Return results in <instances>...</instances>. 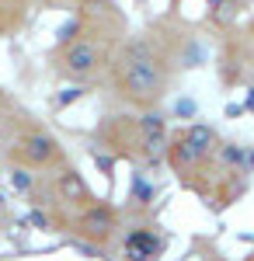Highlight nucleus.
<instances>
[{
    "label": "nucleus",
    "mask_w": 254,
    "mask_h": 261,
    "mask_svg": "<svg viewBox=\"0 0 254 261\" xmlns=\"http://www.w3.org/2000/svg\"><path fill=\"white\" fill-rule=\"evenodd\" d=\"M122 84H125V94L129 98H157L160 87H164V73H160V63H157L154 49L146 42H133L122 56Z\"/></svg>",
    "instance_id": "1"
},
{
    "label": "nucleus",
    "mask_w": 254,
    "mask_h": 261,
    "mask_svg": "<svg viewBox=\"0 0 254 261\" xmlns=\"http://www.w3.org/2000/svg\"><path fill=\"white\" fill-rule=\"evenodd\" d=\"M101 63V53L94 42H73L63 53V73L66 77H91Z\"/></svg>",
    "instance_id": "2"
},
{
    "label": "nucleus",
    "mask_w": 254,
    "mask_h": 261,
    "mask_svg": "<svg viewBox=\"0 0 254 261\" xmlns=\"http://www.w3.org/2000/svg\"><path fill=\"white\" fill-rule=\"evenodd\" d=\"M80 230L87 233V237H98V241H105L112 230H115V213L108 209V205H91L84 216H80Z\"/></svg>",
    "instance_id": "3"
},
{
    "label": "nucleus",
    "mask_w": 254,
    "mask_h": 261,
    "mask_svg": "<svg viewBox=\"0 0 254 261\" xmlns=\"http://www.w3.org/2000/svg\"><path fill=\"white\" fill-rule=\"evenodd\" d=\"M21 153H24L28 164H49L56 157V140L49 133H32L28 140L21 143Z\"/></svg>",
    "instance_id": "4"
},
{
    "label": "nucleus",
    "mask_w": 254,
    "mask_h": 261,
    "mask_svg": "<svg viewBox=\"0 0 254 261\" xmlns=\"http://www.w3.org/2000/svg\"><path fill=\"white\" fill-rule=\"evenodd\" d=\"M185 143L195 150V157H206V153H209V146L216 143V136H213V129H209V125H195V129H188Z\"/></svg>",
    "instance_id": "5"
},
{
    "label": "nucleus",
    "mask_w": 254,
    "mask_h": 261,
    "mask_svg": "<svg viewBox=\"0 0 254 261\" xmlns=\"http://www.w3.org/2000/svg\"><path fill=\"white\" fill-rule=\"evenodd\" d=\"M59 192H63V195H66V199H87V185H84V181H80V174L77 171H63V174H59Z\"/></svg>",
    "instance_id": "6"
},
{
    "label": "nucleus",
    "mask_w": 254,
    "mask_h": 261,
    "mask_svg": "<svg viewBox=\"0 0 254 261\" xmlns=\"http://www.w3.org/2000/svg\"><path fill=\"white\" fill-rule=\"evenodd\" d=\"M125 247H129L133 254H143V258H146V254H157L160 244H157V237H150V233H133V237L125 241Z\"/></svg>",
    "instance_id": "7"
},
{
    "label": "nucleus",
    "mask_w": 254,
    "mask_h": 261,
    "mask_svg": "<svg viewBox=\"0 0 254 261\" xmlns=\"http://www.w3.org/2000/svg\"><path fill=\"white\" fill-rule=\"evenodd\" d=\"M14 185H18V188H32V178H28V171H14Z\"/></svg>",
    "instance_id": "8"
},
{
    "label": "nucleus",
    "mask_w": 254,
    "mask_h": 261,
    "mask_svg": "<svg viewBox=\"0 0 254 261\" xmlns=\"http://www.w3.org/2000/svg\"><path fill=\"white\" fill-rule=\"evenodd\" d=\"M230 0H209V7H226Z\"/></svg>",
    "instance_id": "9"
}]
</instances>
